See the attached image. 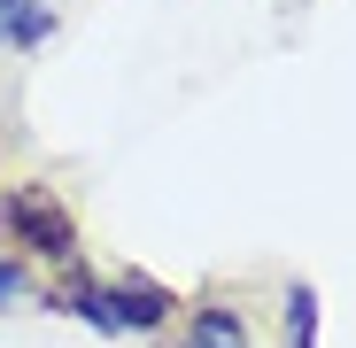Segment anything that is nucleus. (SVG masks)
Masks as SVG:
<instances>
[{
  "label": "nucleus",
  "mask_w": 356,
  "mask_h": 348,
  "mask_svg": "<svg viewBox=\"0 0 356 348\" xmlns=\"http://www.w3.org/2000/svg\"><path fill=\"white\" fill-rule=\"evenodd\" d=\"M0 232H16L24 248H39V256H70L78 248V224L63 217V201H47V194H8L0 201Z\"/></svg>",
  "instance_id": "obj_1"
},
{
  "label": "nucleus",
  "mask_w": 356,
  "mask_h": 348,
  "mask_svg": "<svg viewBox=\"0 0 356 348\" xmlns=\"http://www.w3.org/2000/svg\"><path fill=\"white\" fill-rule=\"evenodd\" d=\"M47 24H54L47 0H0V47H31Z\"/></svg>",
  "instance_id": "obj_3"
},
{
  "label": "nucleus",
  "mask_w": 356,
  "mask_h": 348,
  "mask_svg": "<svg viewBox=\"0 0 356 348\" xmlns=\"http://www.w3.org/2000/svg\"><path fill=\"white\" fill-rule=\"evenodd\" d=\"M194 348H248V340H241V317H225V310H209V317L194 325Z\"/></svg>",
  "instance_id": "obj_4"
},
{
  "label": "nucleus",
  "mask_w": 356,
  "mask_h": 348,
  "mask_svg": "<svg viewBox=\"0 0 356 348\" xmlns=\"http://www.w3.org/2000/svg\"><path fill=\"white\" fill-rule=\"evenodd\" d=\"M78 310L93 325H108V333H124V325H155L170 302L155 295V286H108V295H78Z\"/></svg>",
  "instance_id": "obj_2"
}]
</instances>
